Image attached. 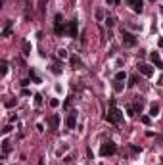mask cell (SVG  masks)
Masks as SVG:
<instances>
[{"label": "cell", "instance_id": "obj_1", "mask_svg": "<svg viewBox=\"0 0 163 165\" xmlns=\"http://www.w3.org/2000/svg\"><path fill=\"white\" fill-rule=\"evenodd\" d=\"M106 121H107V123H113V125H117V123L123 121V111L115 108L113 102H111V109L107 111V115H106Z\"/></svg>", "mask_w": 163, "mask_h": 165}, {"label": "cell", "instance_id": "obj_2", "mask_svg": "<svg viewBox=\"0 0 163 165\" xmlns=\"http://www.w3.org/2000/svg\"><path fill=\"white\" fill-rule=\"evenodd\" d=\"M65 31H67V27H65V23H63V17L58 14L56 19H54V33H56V35H63Z\"/></svg>", "mask_w": 163, "mask_h": 165}, {"label": "cell", "instance_id": "obj_3", "mask_svg": "<svg viewBox=\"0 0 163 165\" xmlns=\"http://www.w3.org/2000/svg\"><path fill=\"white\" fill-rule=\"evenodd\" d=\"M100 154H102L104 157L113 156V154H117V146H115L113 142H104V144H102V150H100Z\"/></svg>", "mask_w": 163, "mask_h": 165}, {"label": "cell", "instance_id": "obj_4", "mask_svg": "<svg viewBox=\"0 0 163 165\" xmlns=\"http://www.w3.org/2000/svg\"><path fill=\"white\" fill-rule=\"evenodd\" d=\"M121 39H123V44L125 46H136V36L129 31H121Z\"/></svg>", "mask_w": 163, "mask_h": 165}, {"label": "cell", "instance_id": "obj_5", "mask_svg": "<svg viewBox=\"0 0 163 165\" xmlns=\"http://www.w3.org/2000/svg\"><path fill=\"white\" fill-rule=\"evenodd\" d=\"M138 71L142 73L144 77H152V75H154V67L148 65V64H138Z\"/></svg>", "mask_w": 163, "mask_h": 165}, {"label": "cell", "instance_id": "obj_6", "mask_svg": "<svg viewBox=\"0 0 163 165\" xmlns=\"http://www.w3.org/2000/svg\"><path fill=\"white\" fill-rule=\"evenodd\" d=\"M127 4H129L130 6V8H132V10H135V12H142V10H144V4H142V0H127Z\"/></svg>", "mask_w": 163, "mask_h": 165}, {"label": "cell", "instance_id": "obj_7", "mask_svg": "<svg viewBox=\"0 0 163 165\" xmlns=\"http://www.w3.org/2000/svg\"><path fill=\"white\" fill-rule=\"evenodd\" d=\"M75 123H77V111H69V115H67V127L75 129Z\"/></svg>", "mask_w": 163, "mask_h": 165}, {"label": "cell", "instance_id": "obj_8", "mask_svg": "<svg viewBox=\"0 0 163 165\" xmlns=\"http://www.w3.org/2000/svg\"><path fill=\"white\" fill-rule=\"evenodd\" d=\"M77 31H79L77 21H69V23H67V33H69V36H77Z\"/></svg>", "mask_w": 163, "mask_h": 165}, {"label": "cell", "instance_id": "obj_9", "mask_svg": "<svg viewBox=\"0 0 163 165\" xmlns=\"http://www.w3.org/2000/svg\"><path fill=\"white\" fill-rule=\"evenodd\" d=\"M152 64H155V67H159V69H163V61H161V58H159V54L157 52H152Z\"/></svg>", "mask_w": 163, "mask_h": 165}, {"label": "cell", "instance_id": "obj_10", "mask_svg": "<svg viewBox=\"0 0 163 165\" xmlns=\"http://www.w3.org/2000/svg\"><path fill=\"white\" fill-rule=\"evenodd\" d=\"M48 125L52 127V129H58V125H60V115H50L48 117Z\"/></svg>", "mask_w": 163, "mask_h": 165}, {"label": "cell", "instance_id": "obj_11", "mask_svg": "<svg viewBox=\"0 0 163 165\" xmlns=\"http://www.w3.org/2000/svg\"><path fill=\"white\" fill-rule=\"evenodd\" d=\"M0 67H2V69H0V75L4 77L6 73H8V61H6V60H2V64H0Z\"/></svg>", "mask_w": 163, "mask_h": 165}, {"label": "cell", "instance_id": "obj_12", "mask_svg": "<svg viewBox=\"0 0 163 165\" xmlns=\"http://www.w3.org/2000/svg\"><path fill=\"white\" fill-rule=\"evenodd\" d=\"M23 54H25V56H29V54H31V44H29L27 40L23 42Z\"/></svg>", "mask_w": 163, "mask_h": 165}, {"label": "cell", "instance_id": "obj_13", "mask_svg": "<svg viewBox=\"0 0 163 165\" xmlns=\"http://www.w3.org/2000/svg\"><path fill=\"white\" fill-rule=\"evenodd\" d=\"M10 148H12V146H10V142H8V140H4V142H2V150H4V156L10 152Z\"/></svg>", "mask_w": 163, "mask_h": 165}, {"label": "cell", "instance_id": "obj_14", "mask_svg": "<svg viewBox=\"0 0 163 165\" xmlns=\"http://www.w3.org/2000/svg\"><path fill=\"white\" fill-rule=\"evenodd\" d=\"M157 111H159V106L157 104H154V106H152V108H150V115H157Z\"/></svg>", "mask_w": 163, "mask_h": 165}, {"label": "cell", "instance_id": "obj_15", "mask_svg": "<svg viewBox=\"0 0 163 165\" xmlns=\"http://www.w3.org/2000/svg\"><path fill=\"white\" fill-rule=\"evenodd\" d=\"M125 77H127V73H125V71H119L117 75H115V81H125Z\"/></svg>", "mask_w": 163, "mask_h": 165}, {"label": "cell", "instance_id": "obj_16", "mask_svg": "<svg viewBox=\"0 0 163 165\" xmlns=\"http://www.w3.org/2000/svg\"><path fill=\"white\" fill-rule=\"evenodd\" d=\"M71 64L75 65V69H77V67H81V60H79V58H75V56L71 58Z\"/></svg>", "mask_w": 163, "mask_h": 165}, {"label": "cell", "instance_id": "obj_17", "mask_svg": "<svg viewBox=\"0 0 163 165\" xmlns=\"http://www.w3.org/2000/svg\"><path fill=\"white\" fill-rule=\"evenodd\" d=\"M10 29H12V21H8V25H6V29L2 31V35H4V36H8V35H10Z\"/></svg>", "mask_w": 163, "mask_h": 165}, {"label": "cell", "instance_id": "obj_18", "mask_svg": "<svg viewBox=\"0 0 163 165\" xmlns=\"http://www.w3.org/2000/svg\"><path fill=\"white\" fill-rule=\"evenodd\" d=\"M113 89H115V92H121V90H123V85H121V83H119V81H115Z\"/></svg>", "mask_w": 163, "mask_h": 165}, {"label": "cell", "instance_id": "obj_19", "mask_svg": "<svg viewBox=\"0 0 163 165\" xmlns=\"http://www.w3.org/2000/svg\"><path fill=\"white\" fill-rule=\"evenodd\" d=\"M50 106H52V108H58V106H60V100H56V98H52V100H50Z\"/></svg>", "mask_w": 163, "mask_h": 165}, {"label": "cell", "instance_id": "obj_20", "mask_svg": "<svg viewBox=\"0 0 163 165\" xmlns=\"http://www.w3.org/2000/svg\"><path fill=\"white\" fill-rule=\"evenodd\" d=\"M60 71H61V67H60L58 64H54V65H52V73H60Z\"/></svg>", "mask_w": 163, "mask_h": 165}, {"label": "cell", "instance_id": "obj_21", "mask_svg": "<svg viewBox=\"0 0 163 165\" xmlns=\"http://www.w3.org/2000/svg\"><path fill=\"white\" fill-rule=\"evenodd\" d=\"M58 56H60V58H67V52H65V50H58Z\"/></svg>", "mask_w": 163, "mask_h": 165}, {"label": "cell", "instance_id": "obj_22", "mask_svg": "<svg viewBox=\"0 0 163 165\" xmlns=\"http://www.w3.org/2000/svg\"><path fill=\"white\" fill-rule=\"evenodd\" d=\"M136 83H138V79H136V77H130V83H129V85H130V86H135Z\"/></svg>", "mask_w": 163, "mask_h": 165}, {"label": "cell", "instance_id": "obj_23", "mask_svg": "<svg viewBox=\"0 0 163 165\" xmlns=\"http://www.w3.org/2000/svg\"><path fill=\"white\" fill-rule=\"evenodd\" d=\"M142 123H144V125H150V117L144 115V117H142Z\"/></svg>", "mask_w": 163, "mask_h": 165}, {"label": "cell", "instance_id": "obj_24", "mask_svg": "<svg viewBox=\"0 0 163 165\" xmlns=\"http://www.w3.org/2000/svg\"><path fill=\"white\" fill-rule=\"evenodd\" d=\"M113 23H115L113 17H107V25H110V27H113Z\"/></svg>", "mask_w": 163, "mask_h": 165}, {"label": "cell", "instance_id": "obj_25", "mask_svg": "<svg viewBox=\"0 0 163 165\" xmlns=\"http://www.w3.org/2000/svg\"><path fill=\"white\" fill-rule=\"evenodd\" d=\"M35 102H37V104H41V102H42V98H41V94H37V96H35Z\"/></svg>", "mask_w": 163, "mask_h": 165}, {"label": "cell", "instance_id": "obj_26", "mask_svg": "<svg viewBox=\"0 0 163 165\" xmlns=\"http://www.w3.org/2000/svg\"><path fill=\"white\" fill-rule=\"evenodd\" d=\"M10 131H12V127H10V125H8V127H6V129H4V131H2V134H8V133H10Z\"/></svg>", "mask_w": 163, "mask_h": 165}]
</instances>
